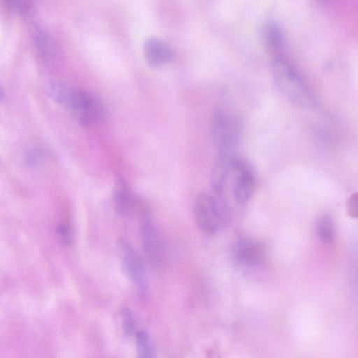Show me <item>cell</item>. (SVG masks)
Wrapping results in <instances>:
<instances>
[{
  "label": "cell",
  "mask_w": 358,
  "mask_h": 358,
  "mask_svg": "<svg viewBox=\"0 0 358 358\" xmlns=\"http://www.w3.org/2000/svg\"><path fill=\"white\" fill-rule=\"evenodd\" d=\"M48 91L55 101L66 106L84 125L101 123L106 117L103 103L87 90L73 87L61 82H52Z\"/></svg>",
  "instance_id": "1"
},
{
  "label": "cell",
  "mask_w": 358,
  "mask_h": 358,
  "mask_svg": "<svg viewBox=\"0 0 358 358\" xmlns=\"http://www.w3.org/2000/svg\"><path fill=\"white\" fill-rule=\"evenodd\" d=\"M231 216L223 194L203 192L198 194L194 205V217L203 232L214 234L222 231L229 225Z\"/></svg>",
  "instance_id": "2"
},
{
  "label": "cell",
  "mask_w": 358,
  "mask_h": 358,
  "mask_svg": "<svg viewBox=\"0 0 358 358\" xmlns=\"http://www.w3.org/2000/svg\"><path fill=\"white\" fill-rule=\"evenodd\" d=\"M211 128L217 155L237 156L242 136V124L238 115L230 108H218L214 112Z\"/></svg>",
  "instance_id": "3"
},
{
  "label": "cell",
  "mask_w": 358,
  "mask_h": 358,
  "mask_svg": "<svg viewBox=\"0 0 358 358\" xmlns=\"http://www.w3.org/2000/svg\"><path fill=\"white\" fill-rule=\"evenodd\" d=\"M271 70L275 85L289 101L301 107L311 105L312 96L308 86L285 58L282 56L273 59Z\"/></svg>",
  "instance_id": "4"
},
{
  "label": "cell",
  "mask_w": 358,
  "mask_h": 358,
  "mask_svg": "<svg viewBox=\"0 0 358 358\" xmlns=\"http://www.w3.org/2000/svg\"><path fill=\"white\" fill-rule=\"evenodd\" d=\"M121 262L124 272L141 291L147 289L146 268L142 257L127 241L119 243Z\"/></svg>",
  "instance_id": "5"
},
{
  "label": "cell",
  "mask_w": 358,
  "mask_h": 358,
  "mask_svg": "<svg viewBox=\"0 0 358 358\" xmlns=\"http://www.w3.org/2000/svg\"><path fill=\"white\" fill-rule=\"evenodd\" d=\"M141 238L145 254L150 263L160 267L164 260V248L159 232L148 217L145 216L141 224Z\"/></svg>",
  "instance_id": "6"
},
{
  "label": "cell",
  "mask_w": 358,
  "mask_h": 358,
  "mask_svg": "<svg viewBox=\"0 0 358 358\" xmlns=\"http://www.w3.org/2000/svg\"><path fill=\"white\" fill-rule=\"evenodd\" d=\"M232 172L236 174L233 192L237 202L245 203L252 196L255 189V177L250 166L236 157L232 163Z\"/></svg>",
  "instance_id": "7"
},
{
  "label": "cell",
  "mask_w": 358,
  "mask_h": 358,
  "mask_svg": "<svg viewBox=\"0 0 358 358\" xmlns=\"http://www.w3.org/2000/svg\"><path fill=\"white\" fill-rule=\"evenodd\" d=\"M234 258L239 266L255 268L264 263L266 258L265 248L256 241L242 239L234 247Z\"/></svg>",
  "instance_id": "8"
},
{
  "label": "cell",
  "mask_w": 358,
  "mask_h": 358,
  "mask_svg": "<svg viewBox=\"0 0 358 358\" xmlns=\"http://www.w3.org/2000/svg\"><path fill=\"white\" fill-rule=\"evenodd\" d=\"M261 34L265 50L273 59L282 57L285 37L280 25L275 20H266L262 27Z\"/></svg>",
  "instance_id": "9"
},
{
  "label": "cell",
  "mask_w": 358,
  "mask_h": 358,
  "mask_svg": "<svg viewBox=\"0 0 358 358\" xmlns=\"http://www.w3.org/2000/svg\"><path fill=\"white\" fill-rule=\"evenodd\" d=\"M145 60L152 67H160L170 62L174 56L171 47L163 40L150 37L144 43Z\"/></svg>",
  "instance_id": "10"
},
{
  "label": "cell",
  "mask_w": 358,
  "mask_h": 358,
  "mask_svg": "<svg viewBox=\"0 0 358 358\" xmlns=\"http://www.w3.org/2000/svg\"><path fill=\"white\" fill-rule=\"evenodd\" d=\"M113 201L118 213L123 217L133 215L136 209V201L127 183L122 179L117 180L113 190Z\"/></svg>",
  "instance_id": "11"
},
{
  "label": "cell",
  "mask_w": 358,
  "mask_h": 358,
  "mask_svg": "<svg viewBox=\"0 0 358 358\" xmlns=\"http://www.w3.org/2000/svg\"><path fill=\"white\" fill-rule=\"evenodd\" d=\"M34 41L40 55L45 59H50L55 55V44L50 36L45 30L36 29L34 33Z\"/></svg>",
  "instance_id": "12"
},
{
  "label": "cell",
  "mask_w": 358,
  "mask_h": 358,
  "mask_svg": "<svg viewBox=\"0 0 358 358\" xmlns=\"http://www.w3.org/2000/svg\"><path fill=\"white\" fill-rule=\"evenodd\" d=\"M316 231L319 239L324 244H331L334 238V222L330 215L324 214L317 222Z\"/></svg>",
  "instance_id": "13"
},
{
  "label": "cell",
  "mask_w": 358,
  "mask_h": 358,
  "mask_svg": "<svg viewBox=\"0 0 358 358\" xmlns=\"http://www.w3.org/2000/svg\"><path fill=\"white\" fill-rule=\"evenodd\" d=\"M136 345L138 358H153V350L150 338L145 331L137 333Z\"/></svg>",
  "instance_id": "14"
},
{
  "label": "cell",
  "mask_w": 358,
  "mask_h": 358,
  "mask_svg": "<svg viewBox=\"0 0 358 358\" xmlns=\"http://www.w3.org/2000/svg\"><path fill=\"white\" fill-rule=\"evenodd\" d=\"M57 234L59 242L64 245H70L73 241L71 227L66 223H61L57 227Z\"/></svg>",
  "instance_id": "15"
},
{
  "label": "cell",
  "mask_w": 358,
  "mask_h": 358,
  "mask_svg": "<svg viewBox=\"0 0 358 358\" xmlns=\"http://www.w3.org/2000/svg\"><path fill=\"white\" fill-rule=\"evenodd\" d=\"M348 215L352 218H358V192L352 194L346 201Z\"/></svg>",
  "instance_id": "16"
},
{
  "label": "cell",
  "mask_w": 358,
  "mask_h": 358,
  "mask_svg": "<svg viewBox=\"0 0 358 358\" xmlns=\"http://www.w3.org/2000/svg\"><path fill=\"white\" fill-rule=\"evenodd\" d=\"M43 152L38 148H32L25 155V163L28 166L36 165L42 159Z\"/></svg>",
  "instance_id": "17"
},
{
  "label": "cell",
  "mask_w": 358,
  "mask_h": 358,
  "mask_svg": "<svg viewBox=\"0 0 358 358\" xmlns=\"http://www.w3.org/2000/svg\"><path fill=\"white\" fill-rule=\"evenodd\" d=\"M7 7L14 11H24L30 7L28 1H8L6 2Z\"/></svg>",
  "instance_id": "18"
},
{
  "label": "cell",
  "mask_w": 358,
  "mask_h": 358,
  "mask_svg": "<svg viewBox=\"0 0 358 358\" xmlns=\"http://www.w3.org/2000/svg\"><path fill=\"white\" fill-rule=\"evenodd\" d=\"M124 330L128 333L131 334L134 328V321L132 315L127 311L124 315Z\"/></svg>",
  "instance_id": "19"
}]
</instances>
